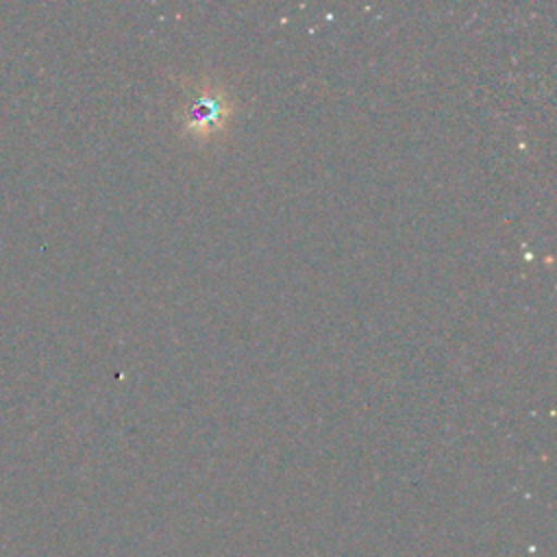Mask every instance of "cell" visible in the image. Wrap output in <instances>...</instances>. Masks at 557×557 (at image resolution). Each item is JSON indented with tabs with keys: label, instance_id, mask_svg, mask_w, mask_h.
Returning <instances> with one entry per match:
<instances>
[{
	"label": "cell",
	"instance_id": "cell-1",
	"mask_svg": "<svg viewBox=\"0 0 557 557\" xmlns=\"http://www.w3.org/2000/svg\"><path fill=\"white\" fill-rule=\"evenodd\" d=\"M231 115V102L224 91L202 89L185 107V128L194 135H211L224 126Z\"/></svg>",
	"mask_w": 557,
	"mask_h": 557
}]
</instances>
